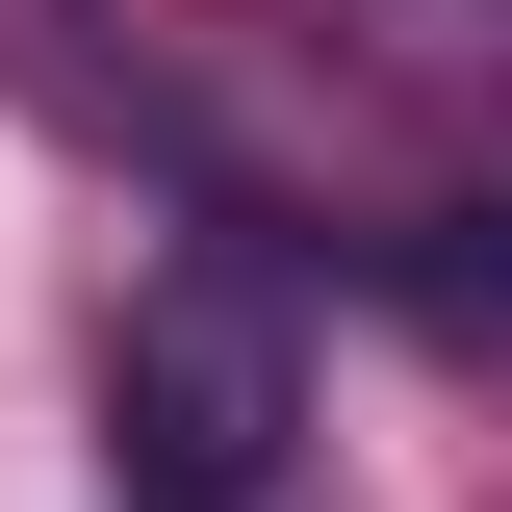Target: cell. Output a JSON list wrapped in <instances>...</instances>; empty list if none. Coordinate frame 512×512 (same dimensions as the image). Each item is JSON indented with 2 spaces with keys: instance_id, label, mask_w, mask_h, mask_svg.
Here are the masks:
<instances>
[{
  "instance_id": "1",
  "label": "cell",
  "mask_w": 512,
  "mask_h": 512,
  "mask_svg": "<svg viewBox=\"0 0 512 512\" xmlns=\"http://www.w3.org/2000/svg\"><path fill=\"white\" fill-rule=\"evenodd\" d=\"M282 436H308V359H282V308H256V256H154L128 333H103V461H128V512H256Z\"/></svg>"
}]
</instances>
